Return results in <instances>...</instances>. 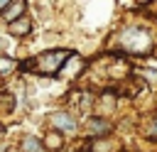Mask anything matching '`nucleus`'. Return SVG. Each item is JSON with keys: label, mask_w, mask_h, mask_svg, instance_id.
<instances>
[{"label": "nucleus", "mask_w": 157, "mask_h": 152, "mask_svg": "<svg viewBox=\"0 0 157 152\" xmlns=\"http://www.w3.org/2000/svg\"><path fill=\"white\" fill-rule=\"evenodd\" d=\"M59 56H66V51H52V54H44V56H39L42 59V69L39 71H56V66L61 64V59Z\"/></svg>", "instance_id": "obj_2"}, {"label": "nucleus", "mask_w": 157, "mask_h": 152, "mask_svg": "<svg viewBox=\"0 0 157 152\" xmlns=\"http://www.w3.org/2000/svg\"><path fill=\"white\" fill-rule=\"evenodd\" d=\"M10 29H12V32H27L29 25H27V22H17V25H10Z\"/></svg>", "instance_id": "obj_7"}, {"label": "nucleus", "mask_w": 157, "mask_h": 152, "mask_svg": "<svg viewBox=\"0 0 157 152\" xmlns=\"http://www.w3.org/2000/svg\"><path fill=\"white\" fill-rule=\"evenodd\" d=\"M150 135H155V137H157V125H155V127H150Z\"/></svg>", "instance_id": "obj_8"}, {"label": "nucleus", "mask_w": 157, "mask_h": 152, "mask_svg": "<svg viewBox=\"0 0 157 152\" xmlns=\"http://www.w3.org/2000/svg\"><path fill=\"white\" fill-rule=\"evenodd\" d=\"M22 147H25V152H44V150H42V145H39L34 137H27Z\"/></svg>", "instance_id": "obj_4"}, {"label": "nucleus", "mask_w": 157, "mask_h": 152, "mask_svg": "<svg viewBox=\"0 0 157 152\" xmlns=\"http://www.w3.org/2000/svg\"><path fill=\"white\" fill-rule=\"evenodd\" d=\"M120 47L128 49V51L142 54V51H147V49L152 47V37H150L145 29H140V27H130V29H125V32L120 34Z\"/></svg>", "instance_id": "obj_1"}, {"label": "nucleus", "mask_w": 157, "mask_h": 152, "mask_svg": "<svg viewBox=\"0 0 157 152\" xmlns=\"http://www.w3.org/2000/svg\"><path fill=\"white\" fill-rule=\"evenodd\" d=\"M91 130H93V132H105V130H108V123H98V120H93V123H91Z\"/></svg>", "instance_id": "obj_6"}, {"label": "nucleus", "mask_w": 157, "mask_h": 152, "mask_svg": "<svg viewBox=\"0 0 157 152\" xmlns=\"http://www.w3.org/2000/svg\"><path fill=\"white\" fill-rule=\"evenodd\" d=\"M7 2H10V0H0V10H2V7L7 5Z\"/></svg>", "instance_id": "obj_9"}, {"label": "nucleus", "mask_w": 157, "mask_h": 152, "mask_svg": "<svg viewBox=\"0 0 157 152\" xmlns=\"http://www.w3.org/2000/svg\"><path fill=\"white\" fill-rule=\"evenodd\" d=\"M22 7H25V2H22V0H17V2L12 5V10H7V12H5V17L12 22V20H15V15H20V12H22Z\"/></svg>", "instance_id": "obj_5"}, {"label": "nucleus", "mask_w": 157, "mask_h": 152, "mask_svg": "<svg viewBox=\"0 0 157 152\" xmlns=\"http://www.w3.org/2000/svg\"><path fill=\"white\" fill-rule=\"evenodd\" d=\"M54 125H59L61 130H74L76 127V123L69 118V115H64V113H59V115H54Z\"/></svg>", "instance_id": "obj_3"}, {"label": "nucleus", "mask_w": 157, "mask_h": 152, "mask_svg": "<svg viewBox=\"0 0 157 152\" xmlns=\"http://www.w3.org/2000/svg\"><path fill=\"white\" fill-rule=\"evenodd\" d=\"M140 2H147V0H140Z\"/></svg>", "instance_id": "obj_10"}]
</instances>
